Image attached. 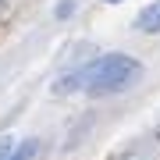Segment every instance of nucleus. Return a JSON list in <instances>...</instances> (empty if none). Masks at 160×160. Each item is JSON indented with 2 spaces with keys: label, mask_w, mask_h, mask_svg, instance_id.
<instances>
[{
  "label": "nucleus",
  "mask_w": 160,
  "mask_h": 160,
  "mask_svg": "<svg viewBox=\"0 0 160 160\" xmlns=\"http://www.w3.org/2000/svg\"><path fill=\"white\" fill-rule=\"evenodd\" d=\"M142 78V64L125 57V53H107V57L92 61L89 68H82L78 75H71L61 86V92L82 89L89 96H107V92H125Z\"/></svg>",
  "instance_id": "f257e3e1"
},
{
  "label": "nucleus",
  "mask_w": 160,
  "mask_h": 160,
  "mask_svg": "<svg viewBox=\"0 0 160 160\" xmlns=\"http://www.w3.org/2000/svg\"><path fill=\"white\" fill-rule=\"evenodd\" d=\"M135 25H139L142 32H160V0H157V4H149L146 11L135 18Z\"/></svg>",
  "instance_id": "f03ea898"
},
{
  "label": "nucleus",
  "mask_w": 160,
  "mask_h": 160,
  "mask_svg": "<svg viewBox=\"0 0 160 160\" xmlns=\"http://www.w3.org/2000/svg\"><path fill=\"white\" fill-rule=\"evenodd\" d=\"M32 153H36V142H25V146L18 149V153H14L11 160H32Z\"/></svg>",
  "instance_id": "7ed1b4c3"
},
{
  "label": "nucleus",
  "mask_w": 160,
  "mask_h": 160,
  "mask_svg": "<svg viewBox=\"0 0 160 160\" xmlns=\"http://www.w3.org/2000/svg\"><path fill=\"white\" fill-rule=\"evenodd\" d=\"M7 153H11V139H0V160H7Z\"/></svg>",
  "instance_id": "20e7f679"
}]
</instances>
